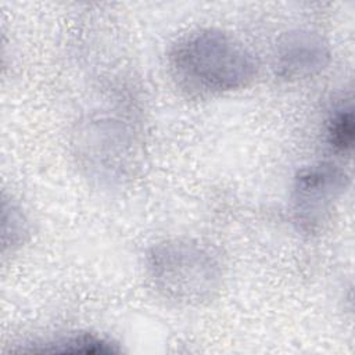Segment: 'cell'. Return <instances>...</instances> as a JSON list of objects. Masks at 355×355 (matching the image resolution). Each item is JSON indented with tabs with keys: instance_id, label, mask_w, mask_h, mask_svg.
Listing matches in <instances>:
<instances>
[{
	"instance_id": "obj_1",
	"label": "cell",
	"mask_w": 355,
	"mask_h": 355,
	"mask_svg": "<svg viewBox=\"0 0 355 355\" xmlns=\"http://www.w3.org/2000/svg\"><path fill=\"white\" fill-rule=\"evenodd\" d=\"M168 67L176 86L194 98L243 89L258 72L254 54L234 36L215 28L180 36L168 51Z\"/></svg>"
},
{
	"instance_id": "obj_2",
	"label": "cell",
	"mask_w": 355,
	"mask_h": 355,
	"mask_svg": "<svg viewBox=\"0 0 355 355\" xmlns=\"http://www.w3.org/2000/svg\"><path fill=\"white\" fill-rule=\"evenodd\" d=\"M147 276L164 298L182 305H201L216 297L223 283V263L216 250L194 239H169L146 255Z\"/></svg>"
},
{
	"instance_id": "obj_3",
	"label": "cell",
	"mask_w": 355,
	"mask_h": 355,
	"mask_svg": "<svg viewBox=\"0 0 355 355\" xmlns=\"http://www.w3.org/2000/svg\"><path fill=\"white\" fill-rule=\"evenodd\" d=\"M348 186L349 176L333 162H316L300 168L290 194L293 222L304 233H316Z\"/></svg>"
},
{
	"instance_id": "obj_4",
	"label": "cell",
	"mask_w": 355,
	"mask_h": 355,
	"mask_svg": "<svg viewBox=\"0 0 355 355\" xmlns=\"http://www.w3.org/2000/svg\"><path fill=\"white\" fill-rule=\"evenodd\" d=\"M76 144L85 168L97 173L98 179H115L123 175L128 158L132 157L133 144L122 126L112 121H93L83 128Z\"/></svg>"
},
{
	"instance_id": "obj_5",
	"label": "cell",
	"mask_w": 355,
	"mask_h": 355,
	"mask_svg": "<svg viewBox=\"0 0 355 355\" xmlns=\"http://www.w3.org/2000/svg\"><path fill=\"white\" fill-rule=\"evenodd\" d=\"M330 62V49L316 32L293 31L283 35L276 47L275 71L287 82L319 75Z\"/></svg>"
},
{
	"instance_id": "obj_6",
	"label": "cell",
	"mask_w": 355,
	"mask_h": 355,
	"mask_svg": "<svg viewBox=\"0 0 355 355\" xmlns=\"http://www.w3.org/2000/svg\"><path fill=\"white\" fill-rule=\"evenodd\" d=\"M19 352L29 354H85V355H110L119 354L121 348L112 340L83 331L67 336H58L51 340L32 343Z\"/></svg>"
},
{
	"instance_id": "obj_7",
	"label": "cell",
	"mask_w": 355,
	"mask_h": 355,
	"mask_svg": "<svg viewBox=\"0 0 355 355\" xmlns=\"http://www.w3.org/2000/svg\"><path fill=\"white\" fill-rule=\"evenodd\" d=\"M326 139L338 154L349 155L354 147V114L351 107L336 110L327 123Z\"/></svg>"
},
{
	"instance_id": "obj_8",
	"label": "cell",
	"mask_w": 355,
	"mask_h": 355,
	"mask_svg": "<svg viewBox=\"0 0 355 355\" xmlns=\"http://www.w3.org/2000/svg\"><path fill=\"white\" fill-rule=\"evenodd\" d=\"M3 225H10V229H3V239H6L8 234L11 236L8 243L4 244V248L7 245H11V248H14L24 243L25 236L28 234L26 218L22 214L21 208L12 201L10 207L7 205L6 200L3 202Z\"/></svg>"
}]
</instances>
